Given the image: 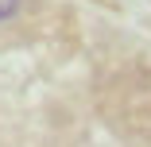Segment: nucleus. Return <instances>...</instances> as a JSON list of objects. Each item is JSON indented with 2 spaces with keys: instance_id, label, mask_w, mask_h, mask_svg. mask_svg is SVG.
<instances>
[{
  "instance_id": "1",
  "label": "nucleus",
  "mask_w": 151,
  "mask_h": 147,
  "mask_svg": "<svg viewBox=\"0 0 151 147\" xmlns=\"http://www.w3.org/2000/svg\"><path fill=\"white\" fill-rule=\"evenodd\" d=\"M19 12V0H0V23H4V19H12Z\"/></svg>"
}]
</instances>
